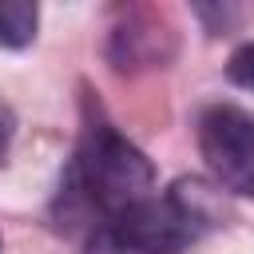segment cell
<instances>
[{"label":"cell","mask_w":254,"mask_h":254,"mask_svg":"<svg viewBox=\"0 0 254 254\" xmlns=\"http://www.w3.org/2000/svg\"><path fill=\"white\" fill-rule=\"evenodd\" d=\"M155 194V167L151 159L111 123L107 107L95 99V91L83 83L79 99V147L71 167L64 171L60 194H56V226L75 230L87 226V234L131 206L147 202Z\"/></svg>","instance_id":"1"},{"label":"cell","mask_w":254,"mask_h":254,"mask_svg":"<svg viewBox=\"0 0 254 254\" xmlns=\"http://www.w3.org/2000/svg\"><path fill=\"white\" fill-rule=\"evenodd\" d=\"M198 155L210 179L238 198H254V119L238 103H210L198 115Z\"/></svg>","instance_id":"2"},{"label":"cell","mask_w":254,"mask_h":254,"mask_svg":"<svg viewBox=\"0 0 254 254\" xmlns=\"http://www.w3.org/2000/svg\"><path fill=\"white\" fill-rule=\"evenodd\" d=\"M179 52V32L159 8H123L107 36V60L123 75L167 67Z\"/></svg>","instance_id":"3"},{"label":"cell","mask_w":254,"mask_h":254,"mask_svg":"<svg viewBox=\"0 0 254 254\" xmlns=\"http://www.w3.org/2000/svg\"><path fill=\"white\" fill-rule=\"evenodd\" d=\"M40 28V8L32 0H0V48H28Z\"/></svg>","instance_id":"4"},{"label":"cell","mask_w":254,"mask_h":254,"mask_svg":"<svg viewBox=\"0 0 254 254\" xmlns=\"http://www.w3.org/2000/svg\"><path fill=\"white\" fill-rule=\"evenodd\" d=\"M83 254H147V250H139L123 230H115L111 222H103V226H95V230L87 234Z\"/></svg>","instance_id":"5"},{"label":"cell","mask_w":254,"mask_h":254,"mask_svg":"<svg viewBox=\"0 0 254 254\" xmlns=\"http://www.w3.org/2000/svg\"><path fill=\"white\" fill-rule=\"evenodd\" d=\"M226 79L238 83V87H246V91H254V40L230 52V60H226Z\"/></svg>","instance_id":"6"},{"label":"cell","mask_w":254,"mask_h":254,"mask_svg":"<svg viewBox=\"0 0 254 254\" xmlns=\"http://www.w3.org/2000/svg\"><path fill=\"white\" fill-rule=\"evenodd\" d=\"M12 135H16V115H12V107L0 99V167H4V159H8Z\"/></svg>","instance_id":"7"},{"label":"cell","mask_w":254,"mask_h":254,"mask_svg":"<svg viewBox=\"0 0 254 254\" xmlns=\"http://www.w3.org/2000/svg\"><path fill=\"white\" fill-rule=\"evenodd\" d=\"M0 250H4V238H0Z\"/></svg>","instance_id":"8"}]
</instances>
